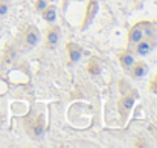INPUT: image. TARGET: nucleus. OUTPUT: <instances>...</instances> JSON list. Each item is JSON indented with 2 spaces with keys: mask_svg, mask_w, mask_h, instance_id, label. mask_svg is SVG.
Instances as JSON below:
<instances>
[{
  "mask_svg": "<svg viewBox=\"0 0 157 148\" xmlns=\"http://www.w3.org/2000/svg\"><path fill=\"white\" fill-rule=\"evenodd\" d=\"M142 38H144V26H142V23H139V25H136V26H133L130 29V32H128V43L131 46H136Z\"/></svg>",
  "mask_w": 157,
  "mask_h": 148,
  "instance_id": "nucleus-1",
  "label": "nucleus"
},
{
  "mask_svg": "<svg viewBox=\"0 0 157 148\" xmlns=\"http://www.w3.org/2000/svg\"><path fill=\"white\" fill-rule=\"evenodd\" d=\"M25 43H26L28 48H35V46L40 43V32L37 31L35 26L28 28L26 35H25Z\"/></svg>",
  "mask_w": 157,
  "mask_h": 148,
  "instance_id": "nucleus-2",
  "label": "nucleus"
},
{
  "mask_svg": "<svg viewBox=\"0 0 157 148\" xmlns=\"http://www.w3.org/2000/svg\"><path fill=\"white\" fill-rule=\"evenodd\" d=\"M153 49V41L147 40V38H142L137 45H136V53L139 56H147Z\"/></svg>",
  "mask_w": 157,
  "mask_h": 148,
  "instance_id": "nucleus-3",
  "label": "nucleus"
},
{
  "mask_svg": "<svg viewBox=\"0 0 157 148\" xmlns=\"http://www.w3.org/2000/svg\"><path fill=\"white\" fill-rule=\"evenodd\" d=\"M131 70H133V76L137 78V80H140V78H144V76L147 75V72H148V64H147V63H142V61L134 63L133 67H131Z\"/></svg>",
  "mask_w": 157,
  "mask_h": 148,
  "instance_id": "nucleus-4",
  "label": "nucleus"
},
{
  "mask_svg": "<svg viewBox=\"0 0 157 148\" xmlns=\"http://www.w3.org/2000/svg\"><path fill=\"white\" fill-rule=\"evenodd\" d=\"M119 61H121V66H122L125 70H131L133 64L136 63L134 55H131V52H124V53H121Z\"/></svg>",
  "mask_w": 157,
  "mask_h": 148,
  "instance_id": "nucleus-5",
  "label": "nucleus"
},
{
  "mask_svg": "<svg viewBox=\"0 0 157 148\" xmlns=\"http://www.w3.org/2000/svg\"><path fill=\"white\" fill-rule=\"evenodd\" d=\"M133 105H134V98L133 96H125V98L121 99V102H119V110H121L122 115H127V113H130Z\"/></svg>",
  "mask_w": 157,
  "mask_h": 148,
  "instance_id": "nucleus-6",
  "label": "nucleus"
},
{
  "mask_svg": "<svg viewBox=\"0 0 157 148\" xmlns=\"http://www.w3.org/2000/svg\"><path fill=\"white\" fill-rule=\"evenodd\" d=\"M67 50H69V61H70V63H78V61L81 60L82 52H81V49H79L78 46L70 45V46L67 48Z\"/></svg>",
  "mask_w": 157,
  "mask_h": 148,
  "instance_id": "nucleus-7",
  "label": "nucleus"
},
{
  "mask_svg": "<svg viewBox=\"0 0 157 148\" xmlns=\"http://www.w3.org/2000/svg\"><path fill=\"white\" fill-rule=\"evenodd\" d=\"M58 41H59V28L49 29V32H48V45L51 48H53V46L58 45Z\"/></svg>",
  "mask_w": 157,
  "mask_h": 148,
  "instance_id": "nucleus-8",
  "label": "nucleus"
},
{
  "mask_svg": "<svg viewBox=\"0 0 157 148\" xmlns=\"http://www.w3.org/2000/svg\"><path fill=\"white\" fill-rule=\"evenodd\" d=\"M142 26H144V38H147L150 41L156 40V28L151 23H142Z\"/></svg>",
  "mask_w": 157,
  "mask_h": 148,
  "instance_id": "nucleus-9",
  "label": "nucleus"
},
{
  "mask_svg": "<svg viewBox=\"0 0 157 148\" xmlns=\"http://www.w3.org/2000/svg\"><path fill=\"white\" fill-rule=\"evenodd\" d=\"M41 14H43V18H44L48 23H53V21L56 20V9H55V6H49V5H48V8H46Z\"/></svg>",
  "mask_w": 157,
  "mask_h": 148,
  "instance_id": "nucleus-10",
  "label": "nucleus"
},
{
  "mask_svg": "<svg viewBox=\"0 0 157 148\" xmlns=\"http://www.w3.org/2000/svg\"><path fill=\"white\" fill-rule=\"evenodd\" d=\"M96 12H98V0H90L87 8V21H90Z\"/></svg>",
  "mask_w": 157,
  "mask_h": 148,
  "instance_id": "nucleus-11",
  "label": "nucleus"
},
{
  "mask_svg": "<svg viewBox=\"0 0 157 148\" xmlns=\"http://www.w3.org/2000/svg\"><path fill=\"white\" fill-rule=\"evenodd\" d=\"M89 72H90V75L98 76V75L101 73V67H99V64H98L96 61H90V63H89Z\"/></svg>",
  "mask_w": 157,
  "mask_h": 148,
  "instance_id": "nucleus-12",
  "label": "nucleus"
},
{
  "mask_svg": "<svg viewBox=\"0 0 157 148\" xmlns=\"http://www.w3.org/2000/svg\"><path fill=\"white\" fill-rule=\"evenodd\" d=\"M35 8H37V11H38V12H43V11L48 8V0H37Z\"/></svg>",
  "mask_w": 157,
  "mask_h": 148,
  "instance_id": "nucleus-13",
  "label": "nucleus"
},
{
  "mask_svg": "<svg viewBox=\"0 0 157 148\" xmlns=\"http://www.w3.org/2000/svg\"><path fill=\"white\" fill-rule=\"evenodd\" d=\"M43 131H44V127H43V124H41V122H40V124H37V125H35V130H34L35 136H41V134H43Z\"/></svg>",
  "mask_w": 157,
  "mask_h": 148,
  "instance_id": "nucleus-14",
  "label": "nucleus"
},
{
  "mask_svg": "<svg viewBox=\"0 0 157 148\" xmlns=\"http://www.w3.org/2000/svg\"><path fill=\"white\" fill-rule=\"evenodd\" d=\"M14 58H15V52L14 50H9V53H6V56H5V61L6 63H11Z\"/></svg>",
  "mask_w": 157,
  "mask_h": 148,
  "instance_id": "nucleus-15",
  "label": "nucleus"
},
{
  "mask_svg": "<svg viewBox=\"0 0 157 148\" xmlns=\"http://www.w3.org/2000/svg\"><path fill=\"white\" fill-rule=\"evenodd\" d=\"M8 9H9L8 3H2V5H0V15H5V14L8 12Z\"/></svg>",
  "mask_w": 157,
  "mask_h": 148,
  "instance_id": "nucleus-16",
  "label": "nucleus"
},
{
  "mask_svg": "<svg viewBox=\"0 0 157 148\" xmlns=\"http://www.w3.org/2000/svg\"><path fill=\"white\" fill-rule=\"evenodd\" d=\"M154 92H157V83L154 84Z\"/></svg>",
  "mask_w": 157,
  "mask_h": 148,
  "instance_id": "nucleus-17",
  "label": "nucleus"
}]
</instances>
